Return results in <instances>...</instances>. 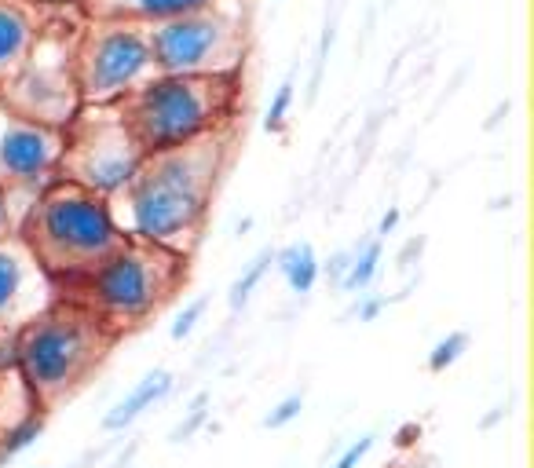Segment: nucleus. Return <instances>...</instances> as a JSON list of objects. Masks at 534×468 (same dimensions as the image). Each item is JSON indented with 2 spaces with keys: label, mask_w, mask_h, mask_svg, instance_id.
I'll list each match as a JSON object with an SVG mask.
<instances>
[{
  "label": "nucleus",
  "mask_w": 534,
  "mask_h": 468,
  "mask_svg": "<svg viewBox=\"0 0 534 468\" xmlns=\"http://www.w3.org/2000/svg\"><path fill=\"white\" fill-rule=\"evenodd\" d=\"M319 264L322 260L311 242H293V245H286V249H275L278 275L286 278V286L293 289L297 297H304V293L315 289V282H319Z\"/></svg>",
  "instance_id": "nucleus-15"
},
{
  "label": "nucleus",
  "mask_w": 534,
  "mask_h": 468,
  "mask_svg": "<svg viewBox=\"0 0 534 468\" xmlns=\"http://www.w3.org/2000/svg\"><path fill=\"white\" fill-rule=\"evenodd\" d=\"M55 297L59 293L41 275V267L33 264L26 245L19 238H4L0 242V351L8 348L22 322H30Z\"/></svg>",
  "instance_id": "nucleus-11"
},
{
  "label": "nucleus",
  "mask_w": 534,
  "mask_h": 468,
  "mask_svg": "<svg viewBox=\"0 0 534 468\" xmlns=\"http://www.w3.org/2000/svg\"><path fill=\"white\" fill-rule=\"evenodd\" d=\"M41 4H66V0H41ZM70 4H77V0H70Z\"/></svg>",
  "instance_id": "nucleus-29"
},
{
  "label": "nucleus",
  "mask_w": 534,
  "mask_h": 468,
  "mask_svg": "<svg viewBox=\"0 0 534 468\" xmlns=\"http://www.w3.org/2000/svg\"><path fill=\"white\" fill-rule=\"evenodd\" d=\"M381 256H385V242H381V238H366L363 245H355L348 275H344V282H341L344 293H359V297H363L366 289L374 286L377 271H381Z\"/></svg>",
  "instance_id": "nucleus-16"
},
{
  "label": "nucleus",
  "mask_w": 534,
  "mask_h": 468,
  "mask_svg": "<svg viewBox=\"0 0 534 468\" xmlns=\"http://www.w3.org/2000/svg\"><path fill=\"white\" fill-rule=\"evenodd\" d=\"M396 227H399V209H388V213L381 216V224H377V234H374V238H381V242H385V238H388L392 231H396Z\"/></svg>",
  "instance_id": "nucleus-27"
},
{
  "label": "nucleus",
  "mask_w": 534,
  "mask_h": 468,
  "mask_svg": "<svg viewBox=\"0 0 534 468\" xmlns=\"http://www.w3.org/2000/svg\"><path fill=\"white\" fill-rule=\"evenodd\" d=\"M275 267V249H260L253 260L246 264V271L235 278V286H231V293H227V304H231V311H242L249 304V297L257 293V286L264 282V275Z\"/></svg>",
  "instance_id": "nucleus-17"
},
{
  "label": "nucleus",
  "mask_w": 534,
  "mask_h": 468,
  "mask_svg": "<svg viewBox=\"0 0 534 468\" xmlns=\"http://www.w3.org/2000/svg\"><path fill=\"white\" fill-rule=\"evenodd\" d=\"M205 421H209V395L198 392L194 395V403L187 406V417L172 428V443H187V439H194L205 428Z\"/></svg>",
  "instance_id": "nucleus-21"
},
{
  "label": "nucleus",
  "mask_w": 534,
  "mask_h": 468,
  "mask_svg": "<svg viewBox=\"0 0 534 468\" xmlns=\"http://www.w3.org/2000/svg\"><path fill=\"white\" fill-rule=\"evenodd\" d=\"M381 311H385V300H381V297H370V300H363V304L355 308V315H359V322H374L377 315H381Z\"/></svg>",
  "instance_id": "nucleus-26"
},
{
  "label": "nucleus",
  "mask_w": 534,
  "mask_h": 468,
  "mask_svg": "<svg viewBox=\"0 0 534 468\" xmlns=\"http://www.w3.org/2000/svg\"><path fill=\"white\" fill-rule=\"evenodd\" d=\"M187 282V256L165 245L129 238L70 293V300L85 304L114 337L147 326L180 286Z\"/></svg>",
  "instance_id": "nucleus-5"
},
{
  "label": "nucleus",
  "mask_w": 534,
  "mask_h": 468,
  "mask_svg": "<svg viewBox=\"0 0 534 468\" xmlns=\"http://www.w3.org/2000/svg\"><path fill=\"white\" fill-rule=\"evenodd\" d=\"M293 96H297V81H293V74L278 85L275 99H271V107H267L264 114V132L267 136H282L286 132V121H289V110H293Z\"/></svg>",
  "instance_id": "nucleus-18"
},
{
  "label": "nucleus",
  "mask_w": 534,
  "mask_h": 468,
  "mask_svg": "<svg viewBox=\"0 0 534 468\" xmlns=\"http://www.w3.org/2000/svg\"><path fill=\"white\" fill-rule=\"evenodd\" d=\"M300 410H304V395H300V392L297 395H286V399H282V403H278L275 410L264 417V428H271V432H275V428L293 425V421L300 417Z\"/></svg>",
  "instance_id": "nucleus-23"
},
{
  "label": "nucleus",
  "mask_w": 534,
  "mask_h": 468,
  "mask_svg": "<svg viewBox=\"0 0 534 468\" xmlns=\"http://www.w3.org/2000/svg\"><path fill=\"white\" fill-rule=\"evenodd\" d=\"M48 8L52 4H41V0H0V85L30 55L37 33L48 22Z\"/></svg>",
  "instance_id": "nucleus-12"
},
{
  "label": "nucleus",
  "mask_w": 534,
  "mask_h": 468,
  "mask_svg": "<svg viewBox=\"0 0 534 468\" xmlns=\"http://www.w3.org/2000/svg\"><path fill=\"white\" fill-rule=\"evenodd\" d=\"M44 425H48V417L41 414V417H33V421H26L22 428H15V432H8V436H0V465L11 458H19L26 447H33V443L41 439Z\"/></svg>",
  "instance_id": "nucleus-20"
},
{
  "label": "nucleus",
  "mask_w": 534,
  "mask_h": 468,
  "mask_svg": "<svg viewBox=\"0 0 534 468\" xmlns=\"http://www.w3.org/2000/svg\"><path fill=\"white\" fill-rule=\"evenodd\" d=\"M59 158H63V128L26 121L0 103V191L15 234L37 194L59 180Z\"/></svg>",
  "instance_id": "nucleus-10"
},
{
  "label": "nucleus",
  "mask_w": 534,
  "mask_h": 468,
  "mask_svg": "<svg viewBox=\"0 0 534 468\" xmlns=\"http://www.w3.org/2000/svg\"><path fill=\"white\" fill-rule=\"evenodd\" d=\"M242 77H165L114 103L143 154L183 147L216 128L238 125Z\"/></svg>",
  "instance_id": "nucleus-4"
},
{
  "label": "nucleus",
  "mask_w": 534,
  "mask_h": 468,
  "mask_svg": "<svg viewBox=\"0 0 534 468\" xmlns=\"http://www.w3.org/2000/svg\"><path fill=\"white\" fill-rule=\"evenodd\" d=\"M209 311V300L205 297H194L187 308L176 315V322H172V341H183V337H191L194 333V326L202 322V315Z\"/></svg>",
  "instance_id": "nucleus-22"
},
{
  "label": "nucleus",
  "mask_w": 534,
  "mask_h": 468,
  "mask_svg": "<svg viewBox=\"0 0 534 468\" xmlns=\"http://www.w3.org/2000/svg\"><path fill=\"white\" fill-rule=\"evenodd\" d=\"M469 351V333L465 330H454V333H447L443 341L436 344V348L428 351V373H447L454 362L461 359Z\"/></svg>",
  "instance_id": "nucleus-19"
},
{
  "label": "nucleus",
  "mask_w": 534,
  "mask_h": 468,
  "mask_svg": "<svg viewBox=\"0 0 534 468\" xmlns=\"http://www.w3.org/2000/svg\"><path fill=\"white\" fill-rule=\"evenodd\" d=\"M235 128L238 125L216 128L183 147L143 154L132 180L110 198V213L121 234L165 245L191 260L202 242L220 176L231 161Z\"/></svg>",
  "instance_id": "nucleus-1"
},
{
  "label": "nucleus",
  "mask_w": 534,
  "mask_h": 468,
  "mask_svg": "<svg viewBox=\"0 0 534 468\" xmlns=\"http://www.w3.org/2000/svg\"><path fill=\"white\" fill-rule=\"evenodd\" d=\"M348 264H352V249H341V253H333L326 264H319V275H326L333 286L341 289L344 275H348Z\"/></svg>",
  "instance_id": "nucleus-25"
},
{
  "label": "nucleus",
  "mask_w": 534,
  "mask_h": 468,
  "mask_svg": "<svg viewBox=\"0 0 534 468\" xmlns=\"http://www.w3.org/2000/svg\"><path fill=\"white\" fill-rule=\"evenodd\" d=\"M158 77L150 26L121 19H85L74 41V81L81 107H114Z\"/></svg>",
  "instance_id": "nucleus-7"
},
{
  "label": "nucleus",
  "mask_w": 534,
  "mask_h": 468,
  "mask_svg": "<svg viewBox=\"0 0 534 468\" xmlns=\"http://www.w3.org/2000/svg\"><path fill=\"white\" fill-rule=\"evenodd\" d=\"M370 450H374V436H363V439H355L352 447L344 450L341 458L333 461L330 468H359L366 461V454H370Z\"/></svg>",
  "instance_id": "nucleus-24"
},
{
  "label": "nucleus",
  "mask_w": 534,
  "mask_h": 468,
  "mask_svg": "<svg viewBox=\"0 0 534 468\" xmlns=\"http://www.w3.org/2000/svg\"><path fill=\"white\" fill-rule=\"evenodd\" d=\"M139 161L143 150L121 121L118 107H81L63 128L59 180L77 183L107 202L132 180Z\"/></svg>",
  "instance_id": "nucleus-9"
},
{
  "label": "nucleus",
  "mask_w": 534,
  "mask_h": 468,
  "mask_svg": "<svg viewBox=\"0 0 534 468\" xmlns=\"http://www.w3.org/2000/svg\"><path fill=\"white\" fill-rule=\"evenodd\" d=\"M15 238L59 297H70L125 242L107 198L70 180H52L37 194Z\"/></svg>",
  "instance_id": "nucleus-2"
},
{
  "label": "nucleus",
  "mask_w": 534,
  "mask_h": 468,
  "mask_svg": "<svg viewBox=\"0 0 534 468\" xmlns=\"http://www.w3.org/2000/svg\"><path fill=\"white\" fill-rule=\"evenodd\" d=\"M209 0H77V11L85 19H121V22H154L176 19L194 8H205Z\"/></svg>",
  "instance_id": "nucleus-13"
},
{
  "label": "nucleus",
  "mask_w": 534,
  "mask_h": 468,
  "mask_svg": "<svg viewBox=\"0 0 534 468\" xmlns=\"http://www.w3.org/2000/svg\"><path fill=\"white\" fill-rule=\"evenodd\" d=\"M118 337L70 297H55L8 341V359L44 410L59 406L92 381Z\"/></svg>",
  "instance_id": "nucleus-3"
},
{
  "label": "nucleus",
  "mask_w": 534,
  "mask_h": 468,
  "mask_svg": "<svg viewBox=\"0 0 534 468\" xmlns=\"http://www.w3.org/2000/svg\"><path fill=\"white\" fill-rule=\"evenodd\" d=\"M154 66L165 77H242L249 55L246 0H209L150 26Z\"/></svg>",
  "instance_id": "nucleus-6"
},
{
  "label": "nucleus",
  "mask_w": 534,
  "mask_h": 468,
  "mask_svg": "<svg viewBox=\"0 0 534 468\" xmlns=\"http://www.w3.org/2000/svg\"><path fill=\"white\" fill-rule=\"evenodd\" d=\"M4 238H15V231H11L8 205H4V191H0V242H4Z\"/></svg>",
  "instance_id": "nucleus-28"
},
{
  "label": "nucleus",
  "mask_w": 534,
  "mask_h": 468,
  "mask_svg": "<svg viewBox=\"0 0 534 468\" xmlns=\"http://www.w3.org/2000/svg\"><path fill=\"white\" fill-rule=\"evenodd\" d=\"M81 30L66 26V22H44V30L37 33L30 55L22 59V66L0 85V103L11 114L37 121L48 128H66L81 110V96H77L74 81V41Z\"/></svg>",
  "instance_id": "nucleus-8"
},
{
  "label": "nucleus",
  "mask_w": 534,
  "mask_h": 468,
  "mask_svg": "<svg viewBox=\"0 0 534 468\" xmlns=\"http://www.w3.org/2000/svg\"><path fill=\"white\" fill-rule=\"evenodd\" d=\"M172 373L169 370H150L143 381L132 388L125 399H121L114 410H110L107 417H103V432H125L129 425H136L139 417L147 414V410H154L158 403H165L172 392Z\"/></svg>",
  "instance_id": "nucleus-14"
}]
</instances>
